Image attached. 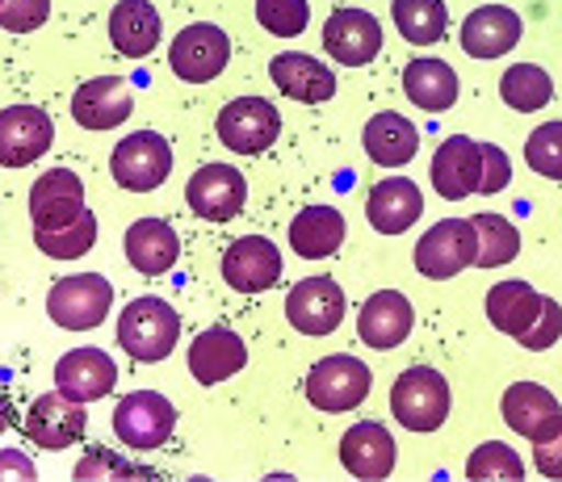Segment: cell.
<instances>
[{"label":"cell","instance_id":"1","mask_svg":"<svg viewBox=\"0 0 562 482\" xmlns=\"http://www.w3.org/2000/svg\"><path fill=\"white\" fill-rule=\"evenodd\" d=\"M177 336H181V315L165 299L147 294V299L126 302V311L117 315V345L126 348L131 361H143V366L165 361L177 348Z\"/></svg>","mask_w":562,"mask_h":482},{"label":"cell","instance_id":"2","mask_svg":"<svg viewBox=\"0 0 562 482\" xmlns=\"http://www.w3.org/2000/svg\"><path fill=\"white\" fill-rule=\"evenodd\" d=\"M449 382L428 366L403 369L391 386V412H395L398 428L412 433H437L449 419Z\"/></svg>","mask_w":562,"mask_h":482},{"label":"cell","instance_id":"3","mask_svg":"<svg viewBox=\"0 0 562 482\" xmlns=\"http://www.w3.org/2000/svg\"><path fill=\"white\" fill-rule=\"evenodd\" d=\"M370 386H374L370 366H366V361H357V357H349V352L315 361L311 373H306V382H303L311 407H319V412H328V415L361 407V403L370 399Z\"/></svg>","mask_w":562,"mask_h":482},{"label":"cell","instance_id":"4","mask_svg":"<svg viewBox=\"0 0 562 482\" xmlns=\"http://www.w3.org/2000/svg\"><path fill=\"white\" fill-rule=\"evenodd\" d=\"M110 302H114V285L101 273H71L50 285L47 315L64 332H93L110 315Z\"/></svg>","mask_w":562,"mask_h":482},{"label":"cell","instance_id":"5","mask_svg":"<svg viewBox=\"0 0 562 482\" xmlns=\"http://www.w3.org/2000/svg\"><path fill=\"white\" fill-rule=\"evenodd\" d=\"M110 172L126 193H151L172 172V147L160 131H135L114 147Z\"/></svg>","mask_w":562,"mask_h":482},{"label":"cell","instance_id":"6","mask_svg":"<svg viewBox=\"0 0 562 482\" xmlns=\"http://www.w3.org/2000/svg\"><path fill=\"white\" fill-rule=\"evenodd\" d=\"M227 59H232L227 30L214 22L186 25L168 46V68L177 71L186 85H211L214 76H223Z\"/></svg>","mask_w":562,"mask_h":482},{"label":"cell","instance_id":"7","mask_svg":"<svg viewBox=\"0 0 562 482\" xmlns=\"http://www.w3.org/2000/svg\"><path fill=\"white\" fill-rule=\"evenodd\" d=\"M281 135V114L265 97H235L218 114V138L235 156H260L269 152Z\"/></svg>","mask_w":562,"mask_h":482},{"label":"cell","instance_id":"8","mask_svg":"<svg viewBox=\"0 0 562 482\" xmlns=\"http://www.w3.org/2000/svg\"><path fill=\"white\" fill-rule=\"evenodd\" d=\"M172 428H177V407L168 403L165 394H156V391L126 394V399L114 407L117 440H126V445H131V449H139V453L168 445Z\"/></svg>","mask_w":562,"mask_h":482},{"label":"cell","instance_id":"9","mask_svg":"<svg viewBox=\"0 0 562 482\" xmlns=\"http://www.w3.org/2000/svg\"><path fill=\"white\" fill-rule=\"evenodd\" d=\"M474 227L470 218H441L437 227H428L416 244V269H420L428 281H449L462 269L474 265Z\"/></svg>","mask_w":562,"mask_h":482},{"label":"cell","instance_id":"10","mask_svg":"<svg viewBox=\"0 0 562 482\" xmlns=\"http://www.w3.org/2000/svg\"><path fill=\"white\" fill-rule=\"evenodd\" d=\"M186 202L206 223H227L248 202V181L235 164H202L186 184Z\"/></svg>","mask_w":562,"mask_h":482},{"label":"cell","instance_id":"11","mask_svg":"<svg viewBox=\"0 0 562 482\" xmlns=\"http://www.w3.org/2000/svg\"><path fill=\"white\" fill-rule=\"evenodd\" d=\"M285 320L303 336H331L345 320V290L331 277H303L285 294Z\"/></svg>","mask_w":562,"mask_h":482},{"label":"cell","instance_id":"12","mask_svg":"<svg viewBox=\"0 0 562 482\" xmlns=\"http://www.w3.org/2000/svg\"><path fill=\"white\" fill-rule=\"evenodd\" d=\"M55 143V122L38 105H9L0 110V164L4 168H25L43 160Z\"/></svg>","mask_w":562,"mask_h":482},{"label":"cell","instance_id":"13","mask_svg":"<svg viewBox=\"0 0 562 482\" xmlns=\"http://www.w3.org/2000/svg\"><path fill=\"white\" fill-rule=\"evenodd\" d=\"M85 428H89V412L85 403L68 399L64 391L55 394H38L25 412V437L34 440L38 449H68L76 440H85Z\"/></svg>","mask_w":562,"mask_h":482},{"label":"cell","instance_id":"14","mask_svg":"<svg viewBox=\"0 0 562 482\" xmlns=\"http://www.w3.org/2000/svg\"><path fill=\"white\" fill-rule=\"evenodd\" d=\"M340 461H345V470H349L352 479H366V482L391 479L398 461L391 428H382L374 419H361V424L345 428V437H340Z\"/></svg>","mask_w":562,"mask_h":482},{"label":"cell","instance_id":"15","mask_svg":"<svg viewBox=\"0 0 562 482\" xmlns=\"http://www.w3.org/2000/svg\"><path fill=\"white\" fill-rule=\"evenodd\" d=\"M223 277L235 294H260L281 281V253L265 235H244L223 253Z\"/></svg>","mask_w":562,"mask_h":482},{"label":"cell","instance_id":"16","mask_svg":"<svg viewBox=\"0 0 562 482\" xmlns=\"http://www.w3.org/2000/svg\"><path fill=\"white\" fill-rule=\"evenodd\" d=\"M324 46L336 64L361 68V64L378 59V51H382V25L366 9H336L324 25Z\"/></svg>","mask_w":562,"mask_h":482},{"label":"cell","instance_id":"17","mask_svg":"<svg viewBox=\"0 0 562 482\" xmlns=\"http://www.w3.org/2000/svg\"><path fill=\"white\" fill-rule=\"evenodd\" d=\"M85 181L71 172V168H50L38 181L30 184V218L34 231L64 227L71 218L85 214Z\"/></svg>","mask_w":562,"mask_h":482},{"label":"cell","instance_id":"18","mask_svg":"<svg viewBox=\"0 0 562 482\" xmlns=\"http://www.w3.org/2000/svg\"><path fill=\"white\" fill-rule=\"evenodd\" d=\"M117 386V366L101 348H71L55 366V391H64L76 403H97Z\"/></svg>","mask_w":562,"mask_h":482},{"label":"cell","instance_id":"19","mask_svg":"<svg viewBox=\"0 0 562 482\" xmlns=\"http://www.w3.org/2000/svg\"><path fill=\"white\" fill-rule=\"evenodd\" d=\"M483 184V152L479 143L467 135H449L437 156H432V189L446 198V202H462L474 198Z\"/></svg>","mask_w":562,"mask_h":482},{"label":"cell","instance_id":"20","mask_svg":"<svg viewBox=\"0 0 562 482\" xmlns=\"http://www.w3.org/2000/svg\"><path fill=\"white\" fill-rule=\"evenodd\" d=\"M499 412L508 419L516 437H529V440H546L559 433L562 424V407L559 399L538 386V382H513L504 399H499Z\"/></svg>","mask_w":562,"mask_h":482},{"label":"cell","instance_id":"21","mask_svg":"<svg viewBox=\"0 0 562 482\" xmlns=\"http://www.w3.org/2000/svg\"><path fill=\"white\" fill-rule=\"evenodd\" d=\"M135 110V92L122 76H97L71 97V117L85 131H114Z\"/></svg>","mask_w":562,"mask_h":482},{"label":"cell","instance_id":"22","mask_svg":"<svg viewBox=\"0 0 562 482\" xmlns=\"http://www.w3.org/2000/svg\"><path fill=\"white\" fill-rule=\"evenodd\" d=\"M412 323H416L412 302L403 299L398 290H378V294L366 299L361 315H357V336L370 348H378V352H386V348L403 345L412 336Z\"/></svg>","mask_w":562,"mask_h":482},{"label":"cell","instance_id":"23","mask_svg":"<svg viewBox=\"0 0 562 482\" xmlns=\"http://www.w3.org/2000/svg\"><path fill=\"white\" fill-rule=\"evenodd\" d=\"M244 366H248V345L235 336L232 327H206L189 345V373L202 386H218V382L235 378Z\"/></svg>","mask_w":562,"mask_h":482},{"label":"cell","instance_id":"24","mask_svg":"<svg viewBox=\"0 0 562 482\" xmlns=\"http://www.w3.org/2000/svg\"><path fill=\"white\" fill-rule=\"evenodd\" d=\"M269 80L278 85L290 101H303V105H324L336 97V76L328 71V64L311 59L303 51H285L269 59Z\"/></svg>","mask_w":562,"mask_h":482},{"label":"cell","instance_id":"25","mask_svg":"<svg viewBox=\"0 0 562 482\" xmlns=\"http://www.w3.org/2000/svg\"><path fill=\"white\" fill-rule=\"evenodd\" d=\"M520 43V18L508 4H479L462 22V51L470 59H504Z\"/></svg>","mask_w":562,"mask_h":482},{"label":"cell","instance_id":"26","mask_svg":"<svg viewBox=\"0 0 562 482\" xmlns=\"http://www.w3.org/2000/svg\"><path fill=\"white\" fill-rule=\"evenodd\" d=\"M122 248H126V260H131V269H135V273L165 277V273L177 269L181 239H177V231L168 227L165 218H139V223H131V227H126Z\"/></svg>","mask_w":562,"mask_h":482},{"label":"cell","instance_id":"27","mask_svg":"<svg viewBox=\"0 0 562 482\" xmlns=\"http://www.w3.org/2000/svg\"><path fill=\"white\" fill-rule=\"evenodd\" d=\"M366 214H370V227L382 231V235H403L407 227H416L424 214V193L416 181L407 177H386L370 189V202H366Z\"/></svg>","mask_w":562,"mask_h":482},{"label":"cell","instance_id":"28","mask_svg":"<svg viewBox=\"0 0 562 482\" xmlns=\"http://www.w3.org/2000/svg\"><path fill=\"white\" fill-rule=\"evenodd\" d=\"M160 9L151 0H117L110 13V43L126 59H147L160 46Z\"/></svg>","mask_w":562,"mask_h":482},{"label":"cell","instance_id":"29","mask_svg":"<svg viewBox=\"0 0 562 482\" xmlns=\"http://www.w3.org/2000/svg\"><path fill=\"white\" fill-rule=\"evenodd\" d=\"M361 143H366V156L374 164H382V168H403V164L416 160V152H420V131L403 114H395V110H382V114H374L366 122Z\"/></svg>","mask_w":562,"mask_h":482},{"label":"cell","instance_id":"30","mask_svg":"<svg viewBox=\"0 0 562 482\" xmlns=\"http://www.w3.org/2000/svg\"><path fill=\"white\" fill-rule=\"evenodd\" d=\"M345 244V214L336 206H303L290 223V248L303 260H328Z\"/></svg>","mask_w":562,"mask_h":482},{"label":"cell","instance_id":"31","mask_svg":"<svg viewBox=\"0 0 562 482\" xmlns=\"http://www.w3.org/2000/svg\"><path fill=\"white\" fill-rule=\"evenodd\" d=\"M403 92L424 114H446L462 89H458V71L446 59H412L403 68Z\"/></svg>","mask_w":562,"mask_h":482},{"label":"cell","instance_id":"32","mask_svg":"<svg viewBox=\"0 0 562 482\" xmlns=\"http://www.w3.org/2000/svg\"><path fill=\"white\" fill-rule=\"evenodd\" d=\"M541 299L546 294H538L529 281H499L495 290H487V320H492L495 332L516 340L541 315Z\"/></svg>","mask_w":562,"mask_h":482},{"label":"cell","instance_id":"33","mask_svg":"<svg viewBox=\"0 0 562 482\" xmlns=\"http://www.w3.org/2000/svg\"><path fill=\"white\" fill-rule=\"evenodd\" d=\"M391 13H395V30L412 46L441 43L449 30L446 0H391Z\"/></svg>","mask_w":562,"mask_h":482},{"label":"cell","instance_id":"34","mask_svg":"<svg viewBox=\"0 0 562 482\" xmlns=\"http://www.w3.org/2000/svg\"><path fill=\"white\" fill-rule=\"evenodd\" d=\"M499 97H504L508 110L533 114V110H546L554 101V80L538 64H513V68L499 76Z\"/></svg>","mask_w":562,"mask_h":482},{"label":"cell","instance_id":"35","mask_svg":"<svg viewBox=\"0 0 562 482\" xmlns=\"http://www.w3.org/2000/svg\"><path fill=\"white\" fill-rule=\"evenodd\" d=\"M470 227H474V244H479V253H474V265H479V269L513 265L516 253H520V231H516L504 214H474Z\"/></svg>","mask_w":562,"mask_h":482},{"label":"cell","instance_id":"36","mask_svg":"<svg viewBox=\"0 0 562 482\" xmlns=\"http://www.w3.org/2000/svg\"><path fill=\"white\" fill-rule=\"evenodd\" d=\"M34 244H38V253L50 256V260H80V256L97 244L93 210H85L80 218H71V223H64V227L34 231Z\"/></svg>","mask_w":562,"mask_h":482},{"label":"cell","instance_id":"37","mask_svg":"<svg viewBox=\"0 0 562 482\" xmlns=\"http://www.w3.org/2000/svg\"><path fill=\"white\" fill-rule=\"evenodd\" d=\"M467 479L474 482H492V479H508V482H520L525 479V461L516 453L513 445H504V440H487V445H479L467 461Z\"/></svg>","mask_w":562,"mask_h":482},{"label":"cell","instance_id":"38","mask_svg":"<svg viewBox=\"0 0 562 482\" xmlns=\"http://www.w3.org/2000/svg\"><path fill=\"white\" fill-rule=\"evenodd\" d=\"M525 160L546 181H562V122H546L525 138Z\"/></svg>","mask_w":562,"mask_h":482},{"label":"cell","instance_id":"39","mask_svg":"<svg viewBox=\"0 0 562 482\" xmlns=\"http://www.w3.org/2000/svg\"><path fill=\"white\" fill-rule=\"evenodd\" d=\"M257 22L278 38H294L311 22V4L306 0H257Z\"/></svg>","mask_w":562,"mask_h":482},{"label":"cell","instance_id":"40","mask_svg":"<svg viewBox=\"0 0 562 482\" xmlns=\"http://www.w3.org/2000/svg\"><path fill=\"white\" fill-rule=\"evenodd\" d=\"M562 336V306L554 299H541V315L533 320L529 332H520L516 340L529 348V352H546V348H554Z\"/></svg>","mask_w":562,"mask_h":482},{"label":"cell","instance_id":"41","mask_svg":"<svg viewBox=\"0 0 562 482\" xmlns=\"http://www.w3.org/2000/svg\"><path fill=\"white\" fill-rule=\"evenodd\" d=\"M50 0H0V25L13 34H30L38 25H47Z\"/></svg>","mask_w":562,"mask_h":482},{"label":"cell","instance_id":"42","mask_svg":"<svg viewBox=\"0 0 562 482\" xmlns=\"http://www.w3.org/2000/svg\"><path fill=\"white\" fill-rule=\"evenodd\" d=\"M479 152H483V184H479V193H504L508 181H513V164L504 156V147L479 143Z\"/></svg>","mask_w":562,"mask_h":482},{"label":"cell","instance_id":"43","mask_svg":"<svg viewBox=\"0 0 562 482\" xmlns=\"http://www.w3.org/2000/svg\"><path fill=\"white\" fill-rule=\"evenodd\" d=\"M533 466L541 479H562V424L554 437L533 440Z\"/></svg>","mask_w":562,"mask_h":482},{"label":"cell","instance_id":"44","mask_svg":"<svg viewBox=\"0 0 562 482\" xmlns=\"http://www.w3.org/2000/svg\"><path fill=\"white\" fill-rule=\"evenodd\" d=\"M34 461L22 449H0V479H34Z\"/></svg>","mask_w":562,"mask_h":482},{"label":"cell","instance_id":"45","mask_svg":"<svg viewBox=\"0 0 562 482\" xmlns=\"http://www.w3.org/2000/svg\"><path fill=\"white\" fill-rule=\"evenodd\" d=\"M9 428V403H4V394H0V433Z\"/></svg>","mask_w":562,"mask_h":482}]
</instances>
